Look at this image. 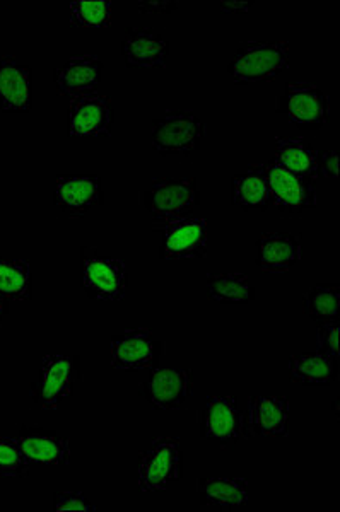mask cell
<instances>
[{
	"instance_id": "obj_28",
	"label": "cell",
	"mask_w": 340,
	"mask_h": 512,
	"mask_svg": "<svg viewBox=\"0 0 340 512\" xmlns=\"http://www.w3.org/2000/svg\"><path fill=\"white\" fill-rule=\"evenodd\" d=\"M69 18L79 28H108L112 24L113 4L110 0H76L69 7Z\"/></svg>"
},
{
	"instance_id": "obj_31",
	"label": "cell",
	"mask_w": 340,
	"mask_h": 512,
	"mask_svg": "<svg viewBox=\"0 0 340 512\" xmlns=\"http://www.w3.org/2000/svg\"><path fill=\"white\" fill-rule=\"evenodd\" d=\"M53 511L94 512L98 507L83 492H57L53 494Z\"/></svg>"
},
{
	"instance_id": "obj_14",
	"label": "cell",
	"mask_w": 340,
	"mask_h": 512,
	"mask_svg": "<svg viewBox=\"0 0 340 512\" xmlns=\"http://www.w3.org/2000/svg\"><path fill=\"white\" fill-rule=\"evenodd\" d=\"M103 187L98 176H60L53 188V204L69 217H83L103 204Z\"/></svg>"
},
{
	"instance_id": "obj_22",
	"label": "cell",
	"mask_w": 340,
	"mask_h": 512,
	"mask_svg": "<svg viewBox=\"0 0 340 512\" xmlns=\"http://www.w3.org/2000/svg\"><path fill=\"white\" fill-rule=\"evenodd\" d=\"M231 202L245 210L269 209V180L265 164H250L231 180Z\"/></svg>"
},
{
	"instance_id": "obj_5",
	"label": "cell",
	"mask_w": 340,
	"mask_h": 512,
	"mask_svg": "<svg viewBox=\"0 0 340 512\" xmlns=\"http://www.w3.org/2000/svg\"><path fill=\"white\" fill-rule=\"evenodd\" d=\"M182 475L183 449L176 437H156L139 456L137 485L144 494L168 490Z\"/></svg>"
},
{
	"instance_id": "obj_23",
	"label": "cell",
	"mask_w": 340,
	"mask_h": 512,
	"mask_svg": "<svg viewBox=\"0 0 340 512\" xmlns=\"http://www.w3.org/2000/svg\"><path fill=\"white\" fill-rule=\"evenodd\" d=\"M288 376L291 383L306 386H325L339 378V359L322 354L306 352L289 357Z\"/></svg>"
},
{
	"instance_id": "obj_3",
	"label": "cell",
	"mask_w": 340,
	"mask_h": 512,
	"mask_svg": "<svg viewBox=\"0 0 340 512\" xmlns=\"http://www.w3.org/2000/svg\"><path fill=\"white\" fill-rule=\"evenodd\" d=\"M206 135V122L192 110L165 111L151 125V144L163 156H190Z\"/></svg>"
},
{
	"instance_id": "obj_34",
	"label": "cell",
	"mask_w": 340,
	"mask_h": 512,
	"mask_svg": "<svg viewBox=\"0 0 340 512\" xmlns=\"http://www.w3.org/2000/svg\"><path fill=\"white\" fill-rule=\"evenodd\" d=\"M253 2H219V7L224 12H247Z\"/></svg>"
},
{
	"instance_id": "obj_12",
	"label": "cell",
	"mask_w": 340,
	"mask_h": 512,
	"mask_svg": "<svg viewBox=\"0 0 340 512\" xmlns=\"http://www.w3.org/2000/svg\"><path fill=\"white\" fill-rule=\"evenodd\" d=\"M115 110L112 99L93 91L71 99L67 111V132L72 137H108L112 135Z\"/></svg>"
},
{
	"instance_id": "obj_17",
	"label": "cell",
	"mask_w": 340,
	"mask_h": 512,
	"mask_svg": "<svg viewBox=\"0 0 340 512\" xmlns=\"http://www.w3.org/2000/svg\"><path fill=\"white\" fill-rule=\"evenodd\" d=\"M291 403L286 396L252 395L248 398V431L257 436L286 437Z\"/></svg>"
},
{
	"instance_id": "obj_13",
	"label": "cell",
	"mask_w": 340,
	"mask_h": 512,
	"mask_svg": "<svg viewBox=\"0 0 340 512\" xmlns=\"http://www.w3.org/2000/svg\"><path fill=\"white\" fill-rule=\"evenodd\" d=\"M209 224L202 217L188 216L163 226L161 231V260H188L207 255Z\"/></svg>"
},
{
	"instance_id": "obj_19",
	"label": "cell",
	"mask_w": 340,
	"mask_h": 512,
	"mask_svg": "<svg viewBox=\"0 0 340 512\" xmlns=\"http://www.w3.org/2000/svg\"><path fill=\"white\" fill-rule=\"evenodd\" d=\"M122 55L130 69H165L170 43L151 28H129L122 40Z\"/></svg>"
},
{
	"instance_id": "obj_20",
	"label": "cell",
	"mask_w": 340,
	"mask_h": 512,
	"mask_svg": "<svg viewBox=\"0 0 340 512\" xmlns=\"http://www.w3.org/2000/svg\"><path fill=\"white\" fill-rule=\"evenodd\" d=\"M103 62L96 55H76L53 72V82L62 96L74 99L93 93L100 86Z\"/></svg>"
},
{
	"instance_id": "obj_29",
	"label": "cell",
	"mask_w": 340,
	"mask_h": 512,
	"mask_svg": "<svg viewBox=\"0 0 340 512\" xmlns=\"http://www.w3.org/2000/svg\"><path fill=\"white\" fill-rule=\"evenodd\" d=\"M30 475V463L24 458L18 441L0 437V478H24Z\"/></svg>"
},
{
	"instance_id": "obj_26",
	"label": "cell",
	"mask_w": 340,
	"mask_h": 512,
	"mask_svg": "<svg viewBox=\"0 0 340 512\" xmlns=\"http://www.w3.org/2000/svg\"><path fill=\"white\" fill-rule=\"evenodd\" d=\"M0 294L7 301H31L33 275L30 263L23 258L0 256Z\"/></svg>"
},
{
	"instance_id": "obj_32",
	"label": "cell",
	"mask_w": 340,
	"mask_h": 512,
	"mask_svg": "<svg viewBox=\"0 0 340 512\" xmlns=\"http://www.w3.org/2000/svg\"><path fill=\"white\" fill-rule=\"evenodd\" d=\"M317 175L335 180L339 175V154L334 149L318 152Z\"/></svg>"
},
{
	"instance_id": "obj_25",
	"label": "cell",
	"mask_w": 340,
	"mask_h": 512,
	"mask_svg": "<svg viewBox=\"0 0 340 512\" xmlns=\"http://www.w3.org/2000/svg\"><path fill=\"white\" fill-rule=\"evenodd\" d=\"M294 175L317 180L318 151L305 139L277 137L274 159Z\"/></svg>"
},
{
	"instance_id": "obj_35",
	"label": "cell",
	"mask_w": 340,
	"mask_h": 512,
	"mask_svg": "<svg viewBox=\"0 0 340 512\" xmlns=\"http://www.w3.org/2000/svg\"><path fill=\"white\" fill-rule=\"evenodd\" d=\"M7 311H9V301L0 294V321L6 318Z\"/></svg>"
},
{
	"instance_id": "obj_30",
	"label": "cell",
	"mask_w": 340,
	"mask_h": 512,
	"mask_svg": "<svg viewBox=\"0 0 340 512\" xmlns=\"http://www.w3.org/2000/svg\"><path fill=\"white\" fill-rule=\"evenodd\" d=\"M339 321H323L317 326V352L339 359Z\"/></svg>"
},
{
	"instance_id": "obj_8",
	"label": "cell",
	"mask_w": 340,
	"mask_h": 512,
	"mask_svg": "<svg viewBox=\"0 0 340 512\" xmlns=\"http://www.w3.org/2000/svg\"><path fill=\"white\" fill-rule=\"evenodd\" d=\"M276 111L303 130H320L330 122V96L313 82H289L276 99Z\"/></svg>"
},
{
	"instance_id": "obj_2",
	"label": "cell",
	"mask_w": 340,
	"mask_h": 512,
	"mask_svg": "<svg viewBox=\"0 0 340 512\" xmlns=\"http://www.w3.org/2000/svg\"><path fill=\"white\" fill-rule=\"evenodd\" d=\"M139 202L154 224L166 226L194 214L200 205L199 185L195 178H154Z\"/></svg>"
},
{
	"instance_id": "obj_4",
	"label": "cell",
	"mask_w": 340,
	"mask_h": 512,
	"mask_svg": "<svg viewBox=\"0 0 340 512\" xmlns=\"http://www.w3.org/2000/svg\"><path fill=\"white\" fill-rule=\"evenodd\" d=\"M200 437L223 448H235L247 437V414L236 396L211 395L197 412Z\"/></svg>"
},
{
	"instance_id": "obj_7",
	"label": "cell",
	"mask_w": 340,
	"mask_h": 512,
	"mask_svg": "<svg viewBox=\"0 0 340 512\" xmlns=\"http://www.w3.org/2000/svg\"><path fill=\"white\" fill-rule=\"evenodd\" d=\"M81 284L89 297L117 303L127 296L129 270L122 260L103 255L93 246L81 251Z\"/></svg>"
},
{
	"instance_id": "obj_21",
	"label": "cell",
	"mask_w": 340,
	"mask_h": 512,
	"mask_svg": "<svg viewBox=\"0 0 340 512\" xmlns=\"http://www.w3.org/2000/svg\"><path fill=\"white\" fill-rule=\"evenodd\" d=\"M200 504L223 511L240 509L250 499V483L243 477H202L197 482Z\"/></svg>"
},
{
	"instance_id": "obj_9",
	"label": "cell",
	"mask_w": 340,
	"mask_h": 512,
	"mask_svg": "<svg viewBox=\"0 0 340 512\" xmlns=\"http://www.w3.org/2000/svg\"><path fill=\"white\" fill-rule=\"evenodd\" d=\"M267 166L270 205H274L284 217L303 216L317 207V183L306 176L294 175L276 161Z\"/></svg>"
},
{
	"instance_id": "obj_6",
	"label": "cell",
	"mask_w": 340,
	"mask_h": 512,
	"mask_svg": "<svg viewBox=\"0 0 340 512\" xmlns=\"http://www.w3.org/2000/svg\"><path fill=\"white\" fill-rule=\"evenodd\" d=\"M83 378L81 359L77 355L53 352L43 357L38 381L31 388L33 402L43 410H55L65 398L74 395Z\"/></svg>"
},
{
	"instance_id": "obj_15",
	"label": "cell",
	"mask_w": 340,
	"mask_h": 512,
	"mask_svg": "<svg viewBox=\"0 0 340 512\" xmlns=\"http://www.w3.org/2000/svg\"><path fill=\"white\" fill-rule=\"evenodd\" d=\"M16 441L30 465L64 466L71 463V441L59 432L23 427Z\"/></svg>"
},
{
	"instance_id": "obj_11",
	"label": "cell",
	"mask_w": 340,
	"mask_h": 512,
	"mask_svg": "<svg viewBox=\"0 0 340 512\" xmlns=\"http://www.w3.org/2000/svg\"><path fill=\"white\" fill-rule=\"evenodd\" d=\"M165 352V344L147 328H134L110 338V364L118 371L153 369Z\"/></svg>"
},
{
	"instance_id": "obj_27",
	"label": "cell",
	"mask_w": 340,
	"mask_h": 512,
	"mask_svg": "<svg viewBox=\"0 0 340 512\" xmlns=\"http://www.w3.org/2000/svg\"><path fill=\"white\" fill-rule=\"evenodd\" d=\"M305 313L317 323L323 321H339L340 318V287L322 284L313 286L303 296Z\"/></svg>"
},
{
	"instance_id": "obj_33",
	"label": "cell",
	"mask_w": 340,
	"mask_h": 512,
	"mask_svg": "<svg viewBox=\"0 0 340 512\" xmlns=\"http://www.w3.org/2000/svg\"><path fill=\"white\" fill-rule=\"evenodd\" d=\"M137 7L141 12H171L178 7L176 0H139Z\"/></svg>"
},
{
	"instance_id": "obj_1",
	"label": "cell",
	"mask_w": 340,
	"mask_h": 512,
	"mask_svg": "<svg viewBox=\"0 0 340 512\" xmlns=\"http://www.w3.org/2000/svg\"><path fill=\"white\" fill-rule=\"evenodd\" d=\"M289 53L291 48L288 41H243L229 62V76L240 86L274 81L288 69Z\"/></svg>"
},
{
	"instance_id": "obj_16",
	"label": "cell",
	"mask_w": 340,
	"mask_h": 512,
	"mask_svg": "<svg viewBox=\"0 0 340 512\" xmlns=\"http://www.w3.org/2000/svg\"><path fill=\"white\" fill-rule=\"evenodd\" d=\"M33 106V70L14 55L0 59V110L23 113Z\"/></svg>"
},
{
	"instance_id": "obj_24",
	"label": "cell",
	"mask_w": 340,
	"mask_h": 512,
	"mask_svg": "<svg viewBox=\"0 0 340 512\" xmlns=\"http://www.w3.org/2000/svg\"><path fill=\"white\" fill-rule=\"evenodd\" d=\"M206 292L221 304H248L255 299V286L247 274L211 272L206 275Z\"/></svg>"
},
{
	"instance_id": "obj_10",
	"label": "cell",
	"mask_w": 340,
	"mask_h": 512,
	"mask_svg": "<svg viewBox=\"0 0 340 512\" xmlns=\"http://www.w3.org/2000/svg\"><path fill=\"white\" fill-rule=\"evenodd\" d=\"M139 395L154 410H178L194 395V371L190 367H153L139 386Z\"/></svg>"
},
{
	"instance_id": "obj_18",
	"label": "cell",
	"mask_w": 340,
	"mask_h": 512,
	"mask_svg": "<svg viewBox=\"0 0 340 512\" xmlns=\"http://www.w3.org/2000/svg\"><path fill=\"white\" fill-rule=\"evenodd\" d=\"M303 258V238L293 233H265L257 241L255 263L267 274H286Z\"/></svg>"
}]
</instances>
